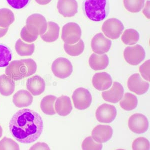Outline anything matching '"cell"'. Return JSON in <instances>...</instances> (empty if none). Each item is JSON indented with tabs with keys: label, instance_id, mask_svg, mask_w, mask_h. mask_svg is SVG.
Instances as JSON below:
<instances>
[{
	"label": "cell",
	"instance_id": "cell-1",
	"mask_svg": "<svg viewBox=\"0 0 150 150\" xmlns=\"http://www.w3.org/2000/svg\"><path fill=\"white\" fill-rule=\"evenodd\" d=\"M43 127L41 115L29 109H23L17 112L9 123V129L13 137L23 144L36 141L43 132Z\"/></svg>",
	"mask_w": 150,
	"mask_h": 150
},
{
	"label": "cell",
	"instance_id": "cell-2",
	"mask_svg": "<svg viewBox=\"0 0 150 150\" xmlns=\"http://www.w3.org/2000/svg\"><path fill=\"white\" fill-rule=\"evenodd\" d=\"M37 69V65L34 60L25 59L11 62L6 69L5 73L14 81H19L33 75Z\"/></svg>",
	"mask_w": 150,
	"mask_h": 150
},
{
	"label": "cell",
	"instance_id": "cell-3",
	"mask_svg": "<svg viewBox=\"0 0 150 150\" xmlns=\"http://www.w3.org/2000/svg\"><path fill=\"white\" fill-rule=\"evenodd\" d=\"M107 0H86L84 4L85 13L94 22H100L107 17Z\"/></svg>",
	"mask_w": 150,
	"mask_h": 150
},
{
	"label": "cell",
	"instance_id": "cell-4",
	"mask_svg": "<svg viewBox=\"0 0 150 150\" xmlns=\"http://www.w3.org/2000/svg\"><path fill=\"white\" fill-rule=\"evenodd\" d=\"M26 26L28 30L33 34L41 36L46 32L48 23L42 15L34 14L28 17Z\"/></svg>",
	"mask_w": 150,
	"mask_h": 150
},
{
	"label": "cell",
	"instance_id": "cell-5",
	"mask_svg": "<svg viewBox=\"0 0 150 150\" xmlns=\"http://www.w3.org/2000/svg\"><path fill=\"white\" fill-rule=\"evenodd\" d=\"M82 30L78 24L70 22L63 26L62 31L61 38L67 44H75L81 39Z\"/></svg>",
	"mask_w": 150,
	"mask_h": 150
},
{
	"label": "cell",
	"instance_id": "cell-6",
	"mask_svg": "<svg viewBox=\"0 0 150 150\" xmlns=\"http://www.w3.org/2000/svg\"><path fill=\"white\" fill-rule=\"evenodd\" d=\"M124 26L121 21L116 18H110L104 22L102 30L104 35L111 39H118L121 35Z\"/></svg>",
	"mask_w": 150,
	"mask_h": 150
},
{
	"label": "cell",
	"instance_id": "cell-7",
	"mask_svg": "<svg viewBox=\"0 0 150 150\" xmlns=\"http://www.w3.org/2000/svg\"><path fill=\"white\" fill-rule=\"evenodd\" d=\"M72 100L76 109L84 110L90 107L92 102V97L88 90L81 87L74 91Z\"/></svg>",
	"mask_w": 150,
	"mask_h": 150
},
{
	"label": "cell",
	"instance_id": "cell-8",
	"mask_svg": "<svg viewBox=\"0 0 150 150\" xmlns=\"http://www.w3.org/2000/svg\"><path fill=\"white\" fill-rule=\"evenodd\" d=\"M52 71L54 75L59 78H67L71 75L73 68L71 62L66 58L60 57L53 62Z\"/></svg>",
	"mask_w": 150,
	"mask_h": 150
},
{
	"label": "cell",
	"instance_id": "cell-9",
	"mask_svg": "<svg viewBox=\"0 0 150 150\" xmlns=\"http://www.w3.org/2000/svg\"><path fill=\"white\" fill-rule=\"evenodd\" d=\"M124 57L125 60L128 64L132 66H137L144 60L146 52L143 47L137 44L125 48Z\"/></svg>",
	"mask_w": 150,
	"mask_h": 150
},
{
	"label": "cell",
	"instance_id": "cell-10",
	"mask_svg": "<svg viewBox=\"0 0 150 150\" xmlns=\"http://www.w3.org/2000/svg\"><path fill=\"white\" fill-rule=\"evenodd\" d=\"M148 120L142 114L136 113L132 115L128 120V127L133 133L141 134L148 130Z\"/></svg>",
	"mask_w": 150,
	"mask_h": 150
},
{
	"label": "cell",
	"instance_id": "cell-11",
	"mask_svg": "<svg viewBox=\"0 0 150 150\" xmlns=\"http://www.w3.org/2000/svg\"><path fill=\"white\" fill-rule=\"evenodd\" d=\"M96 117L100 123L109 124L114 121L117 116V110L114 106L103 104L96 111Z\"/></svg>",
	"mask_w": 150,
	"mask_h": 150
},
{
	"label": "cell",
	"instance_id": "cell-12",
	"mask_svg": "<svg viewBox=\"0 0 150 150\" xmlns=\"http://www.w3.org/2000/svg\"><path fill=\"white\" fill-rule=\"evenodd\" d=\"M128 89L138 95H142L147 92L150 84L144 80L138 73L131 75L128 80Z\"/></svg>",
	"mask_w": 150,
	"mask_h": 150
},
{
	"label": "cell",
	"instance_id": "cell-13",
	"mask_svg": "<svg viewBox=\"0 0 150 150\" xmlns=\"http://www.w3.org/2000/svg\"><path fill=\"white\" fill-rule=\"evenodd\" d=\"M111 46V40L101 33L95 35L91 41V48L96 54H105L109 51Z\"/></svg>",
	"mask_w": 150,
	"mask_h": 150
},
{
	"label": "cell",
	"instance_id": "cell-14",
	"mask_svg": "<svg viewBox=\"0 0 150 150\" xmlns=\"http://www.w3.org/2000/svg\"><path fill=\"white\" fill-rule=\"evenodd\" d=\"M124 89L123 86L118 82H114L111 89L103 92V99L108 102L116 104L123 98Z\"/></svg>",
	"mask_w": 150,
	"mask_h": 150
},
{
	"label": "cell",
	"instance_id": "cell-15",
	"mask_svg": "<svg viewBox=\"0 0 150 150\" xmlns=\"http://www.w3.org/2000/svg\"><path fill=\"white\" fill-rule=\"evenodd\" d=\"M112 134L113 130L111 126L99 125L93 130L92 138L97 143H104L111 139Z\"/></svg>",
	"mask_w": 150,
	"mask_h": 150
},
{
	"label": "cell",
	"instance_id": "cell-16",
	"mask_svg": "<svg viewBox=\"0 0 150 150\" xmlns=\"http://www.w3.org/2000/svg\"><path fill=\"white\" fill-rule=\"evenodd\" d=\"M57 9L64 17H72L78 13V4L76 0H59Z\"/></svg>",
	"mask_w": 150,
	"mask_h": 150
},
{
	"label": "cell",
	"instance_id": "cell-17",
	"mask_svg": "<svg viewBox=\"0 0 150 150\" xmlns=\"http://www.w3.org/2000/svg\"><path fill=\"white\" fill-rule=\"evenodd\" d=\"M27 89L32 95L39 96L44 93L46 88V82L39 76H34L27 80Z\"/></svg>",
	"mask_w": 150,
	"mask_h": 150
},
{
	"label": "cell",
	"instance_id": "cell-18",
	"mask_svg": "<svg viewBox=\"0 0 150 150\" xmlns=\"http://www.w3.org/2000/svg\"><path fill=\"white\" fill-rule=\"evenodd\" d=\"M112 83L111 75L106 72L98 73L93 77V85L96 90L100 91L109 89L112 85Z\"/></svg>",
	"mask_w": 150,
	"mask_h": 150
},
{
	"label": "cell",
	"instance_id": "cell-19",
	"mask_svg": "<svg viewBox=\"0 0 150 150\" xmlns=\"http://www.w3.org/2000/svg\"><path fill=\"white\" fill-rule=\"evenodd\" d=\"M56 112L59 116H68L70 114L73 110L71 100L69 97L63 95L57 99L55 103Z\"/></svg>",
	"mask_w": 150,
	"mask_h": 150
},
{
	"label": "cell",
	"instance_id": "cell-20",
	"mask_svg": "<svg viewBox=\"0 0 150 150\" xmlns=\"http://www.w3.org/2000/svg\"><path fill=\"white\" fill-rule=\"evenodd\" d=\"M33 97L32 94L26 90H20L14 94L13 102L18 108L27 107L32 104Z\"/></svg>",
	"mask_w": 150,
	"mask_h": 150
},
{
	"label": "cell",
	"instance_id": "cell-21",
	"mask_svg": "<svg viewBox=\"0 0 150 150\" xmlns=\"http://www.w3.org/2000/svg\"><path fill=\"white\" fill-rule=\"evenodd\" d=\"M89 64L91 68L95 71L105 70L109 64V59L107 55H98L93 53L90 57Z\"/></svg>",
	"mask_w": 150,
	"mask_h": 150
},
{
	"label": "cell",
	"instance_id": "cell-22",
	"mask_svg": "<svg viewBox=\"0 0 150 150\" xmlns=\"http://www.w3.org/2000/svg\"><path fill=\"white\" fill-rule=\"evenodd\" d=\"M15 83L13 79L7 75H0V93L4 96L11 95L15 91Z\"/></svg>",
	"mask_w": 150,
	"mask_h": 150
},
{
	"label": "cell",
	"instance_id": "cell-23",
	"mask_svg": "<svg viewBox=\"0 0 150 150\" xmlns=\"http://www.w3.org/2000/svg\"><path fill=\"white\" fill-rule=\"evenodd\" d=\"M60 27L54 22H49L46 32L41 36L42 39L46 43H52L57 40L59 36Z\"/></svg>",
	"mask_w": 150,
	"mask_h": 150
},
{
	"label": "cell",
	"instance_id": "cell-24",
	"mask_svg": "<svg viewBox=\"0 0 150 150\" xmlns=\"http://www.w3.org/2000/svg\"><path fill=\"white\" fill-rule=\"evenodd\" d=\"M57 99V98L56 96L51 95L43 98L41 102L40 107L44 114L49 116L54 115L56 114L55 102Z\"/></svg>",
	"mask_w": 150,
	"mask_h": 150
},
{
	"label": "cell",
	"instance_id": "cell-25",
	"mask_svg": "<svg viewBox=\"0 0 150 150\" xmlns=\"http://www.w3.org/2000/svg\"><path fill=\"white\" fill-rule=\"evenodd\" d=\"M35 49L34 43H26L19 39L16 42L15 50L18 55L21 56H29L32 55Z\"/></svg>",
	"mask_w": 150,
	"mask_h": 150
},
{
	"label": "cell",
	"instance_id": "cell-26",
	"mask_svg": "<svg viewBox=\"0 0 150 150\" xmlns=\"http://www.w3.org/2000/svg\"><path fill=\"white\" fill-rule=\"evenodd\" d=\"M138 101L136 96L130 93H126L120 102L121 107L126 111H132L136 108Z\"/></svg>",
	"mask_w": 150,
	"mask_h": 150
},
{
	"label": "cell",
	"instance_id": "cell-27",
	"mask_svg": "<svg viewBox=\"0 0 150 150\" xmlns=\"http://www.w3.org/2000/svg\"><path fill=\"white\" fill-rule=\"evenodd\" d=\"M15 20L14 13L10 9L2 8L0 9V27L9 28Z\"/></svg>",
	"mask_w": 150,
	"mask_h": 150
},
{
	"label": "cell",
	"instance_id": "cell-28",
	"mask_svg": "<svg viewBox=\"0 0 150 150\" xmlns=\"http://www.w3.org/2000/svg\"><path fill=\"white\" fill-rule=\"evenodd\" d=\"M139 38L140 35L138 31L134 29H128L123 33L121 40L125 44L130 46L136 44Z\"/></svg>",
	"mask_w": 150,
	"mask_h": 150
},
{
	"label": "cell",
	"instance_id": "cell-29",
	"mask_svg": "<svg viewBox=\"0 0 150 150\" xmlns=\"http://www.w3.org/2000/svg\"><path fill=\"white\" fill-rule=\"evenodd\" d=\"M64 48L66 53L71 56H78L83 53L85 44L83 41L80 39L78 43L75 44L70 45L65 44Z\"/></svg>",
	"mask_w": 150,
	"mask_h": 150
},
{
	"label": "cell",
	"instance_id": "cell-30",
	"mask_svg": "<svg viewBox=\"0 0 150 150\" xmlns=\"http://www.w3.org/2000/svg\"><path fill=\"white\" fill-rule=\"evenodd\" d=\"M12 59V52L10 48L0 44V68L8 66Z\"/></svg>",
	"mask_w": 150,
	"mask_h": 150
},
{
	"label": "cell",
	"instance_id": "cell-31",
	"mask_svg": "<svg viewBox=\"0 0 150 150\" xmlns=\"http://www.w3.org/2000/svg\"><path fill=\"white\" fill-rule=\"evenodd\" d=\"M123 2L125 9L133 13L140 12L145 5V0H124Z\"/></svg>",
	"mask_w": 150,
	"mask_h": 150
},
{
	"label": "cell",
	"instance_id": "cell-32",
	"mask_svg": "<svg viewBox=\"0 0 150 150\" xmlns=\"http://www.w3.org/2000/svg\"><path fill=\"white\" fill-rule=\"evenodd\" d=\"M82 150H102L103 144L96 143L92 137H87L82 143Z\"/></svg>",
	"mask_w": 150,
	"mask_h": 150
},
{
	"label": "cell",
	"instance_id": "cell-33",
	"mask_svg": "<svg viewBox=\"0 0 150 150\" xmlns=\"http://www.w3.org/2000/svg\"><path fill=\"white\" fill-rule=\"evenodd\" d=\"M0 150H20V147L12 139L4 137L0 141Z\"/></svg>",
	"mask_w": 150,
	"mask_h": 150
},
{
	"label": "cell",
	"instance_id": "cell-34",
	"mask_svg": "<svg viewBox=\"0 0 150 150\" xmlns=\"http://www.w3.org/2000/svg\"><path fill=\"white\" fill-rule=\"evenodd\" d=\"M133 150H150V142L144 137L135 139L132 144Z\"/></svg>",
	"mask_w": 150,
	"mask_h": 150
},
{
	"label": "cell",
	"instance_id": "cell-35",
	"mask_svg": "<svg viewBox=\"0 0 150 150\" xmlns=\"http://www.w3.org/2000/svg\"><path fill=\"white\" fill-rule=\"evenodd\" d=\"M21 39L28 43H32L37 39L38 36L33 34L28 30L26 26L23 28L20 33Z\"/></svg>",
	"mask_w": 150,
	"mask_h": 150
},
{
	"label": "cell",
	"instance_id": "cell-36",
	"mask_svg": "<svg viewBox=\"0 0 150 150\" xmlns=\"http://www.w3.org/2000/svg\"><path fill=\"white\" fill-rule=\"evenodd\" d=\"M150 60H148L145 62L144 63L139 67V72L142 76L146 80L150 82Z\"/></svg>",
	"mask_w": 150,
	"mask_h": 150
},
{
	"label": "cell",
	"instance_id": "cell-37",
	"mask_svg": "<svg viewBox=\"0 0 150 150\" xmlns=\"http://www.w3.org/2000/svg\"><path fill=\"white\" fill-rule=\"evenodd\" d=\"M11 7L15 9H22L26 7L30 0H7Z\"/></svg>",
	"mask_w": 150,
	"mask_h": 150
},
{
	"label": "cell",
	"instance_id": "cell-38",
	"mask_svg": "<svg viewBox=\"0 0 150 150\" xmlns=\"http://www.w3.org/2000/svg\"><path fill=\"white\" fill-rule=\"evenodd\" d=\"M29 150H51V149L46 143L37 142L33 145Z\"/></svg>",
	"mask_w": 150,
	"mask_h": 150
},
{
	"label": "cell",
	"instance_id": "cell-39",
	"mask_svg": "<svg viewBox=\"0 0 150 150\" xmlns=\"http://www.w3.org/2000/svg\"><path fill=\"white\" fill-rule=\"evenodd\" d=\"M144 15L148 19H150V1H147L145 8L143 11Z\"/></svg>",
	"mask_w": 150,
	"mask_h": 150
},
{
	"label": "cell",
	"instance_id": "cell-40",
	"mask_svg": "<svg viewBox=\"0 0 150 150\" xmlns=\"http://www.w3.org/2000/svg\"><path fill=\"white\" fill-rule=\"evenodd\" d=\"M8 29L9 28H0V38H3L7 34V32L8 31Z\"/></svg>",
	"mask_w": 150,
	"mask_h": 150
},
{
	"label": "cell",
	"instance_id": "cell-41",
	"mask_svg": "<svg viewBox=\"0 0 150 150\" xmlns=\"http://www.w3.org/2000/svg\"><path fill=\"white\" fill-rule=\"evenodd\" d=\"M52 0H35L37 3L40 5H47L51 2Z\"/></svg>",
	"mask_w": 150,
	"mask_h": 150
},
{
	"label": "cell",
	"instance_id": "cell-42",
	"mask_svg": "<svg viewBox=\"0 0 150 150\" xmlns=\"http://www.w3.org/2000/svg\"><path fill=\"white\" fill-rule=\"evenodd\" d=\"M3 135V129H2V127L0 126V138H1Z\"/></svg>",
	"mask_w": 150,
	"mask_h": 150
},
{
	"label": "cell",
	"instance_id": "cell-43",
	"mask_svg": "<svg viewBox=\"0 0 150 150\" xmlns=\"http://www.w3.org/2000/svg\"><path fill=\"white\" fill-rule=\"evenodd\" d=\"M125 150L124 149H117V150Z\"/></svg>",
	"mask_w": 150,
	"mask_h": 150
}]
</instances>
